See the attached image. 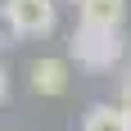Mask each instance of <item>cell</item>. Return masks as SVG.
I'll return each mask as SVG.
<instances>
[{
  "mask_svg": "<svg viewBox=\"0 0 131 131\" xmlns=\"http://www.w3.org/2000/svg\"><path fill=\"white\" fill-rule=\"evenodd\" d=\"M81 131H131V127H127L122 104H95L86 113V122H81Z\"/></svg>",
  "mask_w": 131,
  "mask_h": 131,
  "instance_id": "5b68a950",
  "label": "cell"
},
{
  "mask_svg": "<svg viewBox=\"0 0 131 131\" xmlns=\"http://www.w3.org/2000/svg\"><path fill=\"white\" fill-rule=\"evenodd\" d=\"M5 23L14 36H45L54 32L59 14H54V0H5Z\"/></svg>",
  "mask_w": 131,
  "mask_h": 131,
  "instance_id": "7a4b0ae2",
  "label": "cell"
},
{
  "mask_svg": "<svg viewBox=\"0 0 131 131\" xmlns=\"http://www.w3.org/2000/svg\"><path fill=\"white\" fill-rule=\"evenodd\" d=\"M27 77H32V91L36 95H63L68 91V63L63 59H36Z\"/></svg>",
  "mask_w": 131,
  "mask_h": 131,
  "instance_id": "277c9868",
  "label": "cell"
},
{
  "mask_svg": "<svg viewBox=\"0 0 131 131\" xmlns=\"http://www.w3.org/2000/svg\"><path fill=\"white\" fill-rule=\"evenodd\" d=\"M81 27H104V32H118L122 18H127V0H77Z\"/></svg>",
  "mask_w": 131,
  "mask_h": 131,
  "instance_id": "3957f363",
  "label": "cell"
},
{
  "mask_svg": "<svg viewBox=\"0 0 131 131\" xmlns=\"http://www.w3.org/2000/svg\"><path fill=\"white\" fill-rule=\"evenodd\" d=\"M68 50L81 68H95V72H108V68L122 63V36L118 32H104V27H77Z\"/></svg>",
  "mask_w": 131,
  "mask_h": 131,
  "instance_id": "6da1fadb",
  "label": "cell"
},
{
  "mask_svg": "<svg viewBox=\"0 0 131 131\" xmlns=\"http://www.w3.org/2000/svg\"><path fill=\"white\" fill-rule=\"evenodd\" d=\"M9 95V77H5V68H0V100Z\"/></svg>",
  "mask_w": 131,
  "mask_h": 131,
  "instance_id": "8992f818",
  "label": "cell"
}]
</instances>
